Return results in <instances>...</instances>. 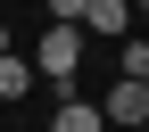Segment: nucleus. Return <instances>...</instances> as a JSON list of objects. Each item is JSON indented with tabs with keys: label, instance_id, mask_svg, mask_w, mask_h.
Instances as JSON below:
<instances>
[{
	"label": "nucleus",
	"instance_id": "7ed1b4c3",
	"mask_svg": "<svg viewBox=\"0 0 149 132\" xmlns=\"http://www.w3.org/2000/svg\"><path fill=\"white\" fill-rule=\"evenodd\" d=\"M83 33L124 41V33H133V0H91V8H83Z\"/></svg>",
	"mask_w": 149,
	"mask_h": 132
},
{
	"label": "nucleus",
	"instance_id": "39448f33",
	"mask_svg": "<svg viewBox=\"0 0 149 132\" xmlns=\"http://www.w3.org/2000/svg\"><path fill=\"white\" fill-rule=\"evenodd\" d=\"M116 66H124V83H149V33H124L116 41Z\"/></svg>",
	"mask_w": 149,
	"mask_h": 132
},
{
	"label": "nucleus",
	"instance_id": "0eeeda50",
	"mask_svg": "<svg viewBox=\"0 0 149 132\" xmlns=\"http://www.w3.org/2000/svg\"><path fill=\"white\" fill-rule=\"evenodd\" d=\"M83 8H91V0H50V25H74V33H83Z\"/></svg>",
	"mask_w": 149,
	"mask_h": 132
},
{
	"label": "nucleus",
	"instance_id": "6e6552de",
	"mask_svg": "<svg viewBox=\"0 0 149 132\" xmlns=\"http://www.w3.org/2000/svg\"><path fill=\"white\" fill-rule=\"evenodd\" d=\"M0 58H8V25H0Z\"/></svg>",
	"mask_w": 149,
	"mask_h": 132
},
{
	"label": "nucleus",
	"instance_id": "f03ea898",
	"mask_svg": "<svg viewBox=\"0 0 149 132\" xmlns=\"http://www.w3.org/2000/svg\"><path fill=\"white\" fill-rule=\"evenodd\" d=\"M100 124L108 132H133V124H149V83H108V99H100Z\"/></svg>",
	"mask_w": 149,
	"mask_h": 132
},
{
	"label": "nucleus",
	"instance_id": "1a4fd4ad",
	"mask_svg": "<svg viewBox=\"0 0 149 132\" xmlns=\"http://www.w3.org/2000/svg\"><path fill=\"white\" fill-rule=\"evenodd\" d=\"M133 17H149V0H133Z\"/></svg>",
	"mask_w": 149,
	"mask_h": 132
},
{
	"label": "nucleus",
	"instance_id": "20e7f679",
	"mask_svg": "<svg viewBox=\"0 0 149 132\" xmlns=\"http://www.w3.org/2000/svg\"><path fill=\"white\" fill-rule=\"evenodd\" d=\"M50 132H108V124H100V107H91V99H58Z\"/></svg>",
	"mask_w": 149,
	"mask_h": 132
},
{
	"label": "nucleus",
	"instance_id": "423d86ee",
	"mask_svg": "<svg viewBox=\"0 0 149 132\" xmlns=\"http://www.w3.org/2000/svg\"><path fill=\"white\" fill-rule=\"evenodd\" d=\"M25 91H33V58L8 50V58H0V99H25Z\"/></svg>",
	"mask_w": 149,
	"mask_h": 132
},
{
	"label": "nucleus",
	"instance_id": "f257e3e1",
	"mask_svg": "<svg viewBox=\"0 0 149 132\" xmlns=\"http://www.w3.org/2000/svg\"><path fill=\"white\" fill-rule=\"evenodd\" d=\"M33 74H42V83H58L66 99H74V74H83V33H74V25H50L42 41H33Z\"/></svg>",
	"mask_w": 149,
	"mask_h": 132
}]
</instances>
